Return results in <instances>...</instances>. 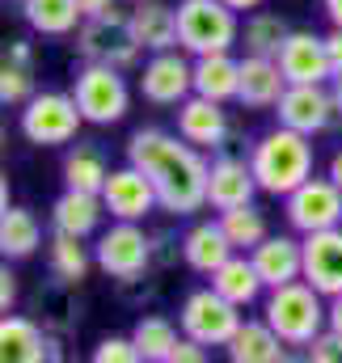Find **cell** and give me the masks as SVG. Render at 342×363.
Listing matches in <instances>:
<instances>
[{
	"mask_svg": "<svg viewBox=\"0 0 342 363\" xmlns=\"http://www.w3.org/2000/svg\"><path fill=\"white\" fill-rule=\"evenodd\" d=\"M127 161L157 186L161 211L170 216H199L207 207V174L211 161L203 148L186 144L177 131H161V127H140L127 140Z\"/></svg>",
	"mask_w": 342,
	"mask_h": 363,
	"instance_id": "1",
	"label": "cell"
},
{
	"mask_svg": "<svg viewBox=\"0 0 342 363\" xmlns=\"http://www.w3.org/2000/svg\"><path fill=\"white\" fill-rule=\"evenodd\" d=\"M313 135H300L292 127H275L266 135H258V144L250 148V165L262 194L287 199L304 178H313Z\"/></svg>",
	"mask_w": 342,
	"mask_h": 363,
	"instance_id": "2",
	"label": "cell"
},
{
	"mask_svg": "<svg viewBox=\"0 0 342 363\" xmlns=\"http://www.w3.org/2000/svg\"><path fill=\"white\" fill-rule=\"evenodd\" d=\"M326 313H330V300H326L309 279L270 287V296H266V304H262V317L270 321V330H275L287 347H309V342L326 330Z\"/></svg>",
	"mask_w": 342,
	"mask_h": 363,
	"instance_id": "3",
	"label": "cell"
},
{
	"mask_svg": "<svg viewBox=\"0 0 342 363\" xmlns=\"http://www.w3.org/2000/svg\"><path fill=\"white\" fill-rule=\"evenodd\" d=\"M77 55L85 64H110V68H136L144 47L131 30V13L123 9H101L77 26Z\"/></svg>",
	"mask_w": 342,
	"mask_h": 363,
	"instance_id": "4",
	"label": "cell"
},
{
	"mask_svg": "<svg viewBox=\"0 0 342 363\" xmlns=\"http://www.w3.org/2000/svg\"><path fill=\"white\" fill-rule=\"evenodd\" d=\"M241 13L224 0H182L177 4V47L186 55H216L241 43Z\"/></svg>",
	"mask_w": 342,
	"mask_h": 363,
	"instance_id": "5",
	"label": "cell"
},
{
	"mask_svg": "<svg viewBox=\"0 0 342 363\" xmlns=\"http://www.w3.org/2000/svg\"><path fill=\"white\" fill-rule=\"evenodd\" d=\"M93 262L101 274H110L118 283H140V274H148V267L157 262L153 237L140 228V220H114L106 233H97Z\"/></svg>",
	"mask_w": 342,
	"mask_h": 363,
	"instance_id": "6",
	"label": "cell"
},
{
	"mask_svg": "<svg viewBox=\"0 0 342 363\" xmlns=\"http://www.w3.org/2000/svg\"><path fill=\"white\" fill-rule=\"evenodd\" d=\"M72 97H77L85 123H93V127H114L131 110V89L123 81V68H110V64H85L72 77Z\"/></svg>",
	"mask_w": 342,
	"mask_h": 363,
	"instance_id": "7",
	"label": "cell"
},
{
	"mask_svg": "<svg viewBox=\"0 0 342 363\" xmlns=\"http://www.w3.org/2000/svg\"><path fill=\"white\" fill-rule=\"evenodd\" d=\"M85 114L72 93H34L21 106V135L34 148H64L77 140Z\"/></svg>",
	"mask_w": 342,
	"mask_h": 363,
	"instance_id": "8",
	"label": "cell"
},
{
	"mask_svg": "<svg viewBox=\"0 0 342 363\" xmlns=\"http://www.w3.org/2000/svg\"><path fill=\"white\" fill-rule=\"evenodd\" d=\"M241 321H246L241 308H237L228 296H220L216 287L190 291V296L182 300V308H177L182 334L194 338V342H203V347H228L233 334L241 330Z\"/></svg>",
	"mask_w": 342,
	"mask_h": 363,
	"instance_id": "9",
	"label": "cell"
},
{
	"mask_svg": "<svg viewBox=\"0 0 342 363\" xmlns=\"http://www.w3.org/2000/svg\"><path fill=\"white\" fill-rule=\"evenodd\" d=\"M283 216L287 224L309 237V233H321V228H338L342 224V186L330 174L326 178H304L287 199H283Z\"/></svg>",
	"mask_w": 342,
	"mask_h": 363,
	"instance_id": "10",
	"label": "cell"
},
{
	"mask_svg": "<svg viewBox=\"0 0 342 363\" xmlns=\"http://www.w3.org/2000/svg\"><path fill=\"white\" fill-rule=\"evenodd\" d=\"M140 93L153 106H182L194 93V55L186 60L182 47L173 51H153L144 72H140Z\"/></svg>",
	"mask_w": 342,
	"mask_h": 363,
	"instance_id": "11",
	"label": "cell"
},
{
	"mask_svg": "<svg viewBox=\"0 0 342 363\" xmlns=\"http://www.w3.org/2000/svg\"><path fill=\"white\" fill-rule=\"evenodd\" d=\"M279 68L287 77V85H330L334 81V64L326 51V34L313 30H292L279 47Z\"/></svg>",
	"mask_w": 342,
	"mask_h": 363,
	"instance_id": "12",
	"label": "cell"
},
{
	"mask_svg": "<svg viewBox=\"0 0 342 363\" xmlns=\"http://www.w3.org/2000/svg\"><path fill=\"white\" fill-rule=\"evenodd\" d=\"M334 114H338V106H334L330 85H287L275 106V118L300 135H321L334 123Z\"/></svg>",
	"mask_w": 342,
	"mask_h": 363,
	"instance_id": "13",
	"label": "cell"
},
{
	"mask_svg": "<svg viewBox=\"0 0 342 363\" xmlns=\"http://www.w3.org/2000/svg\"><path fill=\"white\" fill-rule=\"evenodd\" d=\"M101 203L110 220H148L153 211H161L157 186L144 178L131 161L123 169H110V178L101 186Z\"/></svg>",
	"mask_w": 342,
	"mask_h": 363,
	"instance_id": "14",
	"label": "cell"
},
{
	"mask_svg": "<svg viewBox=\"0 0 342 363\" xmlns=\"http://www.w3.org/2000/svg\"><path fill=\"white\" fill-rule=\"evenodd\" d=\"M177 135L203 152H220L224 140H228V110L224 101H211V97H199L190 93L182 106H177Z\"/></svg>",
	"mask_w": 342,
	"mask_h": 363,
	"instance_id": "15",
	"label": "cell"
},
{
	"mask_svg": "<svg viewBox=\"0 0 342 363\" xmlns=\"http://www.w3.org/2000/svg\"><path fill=\"white\" fill-rule=\"evenodd\" d=\"M258 194V178L250 157H228L220 152L211 161V174H207V207L211 211H228V207H246L254 203Z\"/></svg>",
	"mask_w": 342,
	"mask_h": 363,
	"instance_id": "16",
	"label": "cell"
},
{
	"mask_svg": "<svg viewBox=\"0 0 342 363\" xmlns=\"http://www.w3.org/2000/svg\"><path fill=\"white\" fill-rule=\"evenodd\" d=\"M250 258H254L266 291L304 279V241H296V237H287V233H266L254 250H250Z\"/></svg>",
	"mask_w": 342,
	"mask_h": 363,
	"instance_id": "17",
	"label": "cell"
},
{
	"mask_svg": "<svg viewBox=\"0 0 342 363\" xmlns=\"http://www.w3.org/2000/svg\"><path fill=\"white\" fill-rule=\"evenodd\" d=\"M304 279L326 300L342 291V224L304 237Z\"/></svg>",
	"mask_w": 342,
	"mask_h": 363,
	"instance_id": "18",
	"label": "cell"
},
{
	"mask_svg": "<svg viewBox=\"0 0 342 363\" xmlns=\"http://www.w3.org/2000/svg\"><path fill=\"white\" fill-rule=\"evenodd\" d=\"M0 363H51V330L34 317H0Z\"/></svg>",
	"mask_w": 342,
	"mask_h": 363,
	"instance_id": "19",
	"label": "cell"
},
{
	"mask_svg": "<svg viewBox=\"0 0 342 363\" xmlns=\"http://www.w3.org/2000/svg\"><path fill=\"white\" fill-rule=\"evenodd\" d=\"M233 254H237V250H233V241H228L220 216H216V220H194V224L186 228V237H182V262L194 274H211L216 267H224Z\"/></svg>",
	"mask_w": 342,
	"mask_h": 363,
	"instance_id": "20",
	"label": "cell"
},
{
	"mask_svg": "<svg viewBox=\"0 0 342 363\" xmlns=\"http://www.w3.org/2000/svg\"><path fill=\"white\" fill-rule=\"evenodd\" d=\"M287 89V77L279 68V60L270 55H246L241 60V89H237V101L246 110H275L279 97Z\"/></svg>",
	"mask_w": 342,
	"mask_h": 363,
	"instance_id": "21",
	"label": "cell"
},
{
	"mask_svg": "<svg viewBox=\"0 0 342 363\" xmlns=\"http://www.w3.org/2000/svg\"><path fill=\"white\" fill-rule=\"evenodd\" d=\"M101 216H106L101 194L72 190V186H64V194L51 203V228L55 233H68V237H81V241H89L101 228Z\"/></svg>",
	"mask_w": 342,
	"mask_h": 363,
	"instance_id": "22",
	"label": "cell"
},
{
	"mask_svg": "<svg viewBox=\"0 0 342 363\" xmlns=\"http://www.w3.org/2000/svg\"><path fill=\"white\" fill-rule=\"evenodd\" d=\"M34 47L13 38L9 47H0V106H26L34 97Z\"/></svg>",
	"mask_w": 342,
	"mask_h": 363,
	"instance_id": "23",
	"label": "cell"
},
{
	"mask_svg": "<svg viewBox=\"0 0 342 363\" xmlns=\"http://www.w3.org/2000/svg\"><path fill=\"white\" fill-rule=\"evenodd\" d=\"M241 89V60H233V51H216V55H194V93L211 97V101H237Z\"/></svg>",
	"mask_w": 342,
	"mask_h": 363,
	"instance_id": "24",
	"label": "cell"
},
{
	"mask_svg": "<svg viewBox=\"0 0 342 363\" xmlns=\"http://www.w3.org/2000/svg\"><path fill=\"white\" fill-rule=\"evenodd\" d=\"M131 30L140 38V47L153 51H173L177 47V4L165 0H144L131 9Z\"/></svg>",
	"mask_w": 342,
	"mask_h": 363,
	"instance_id": "25",
	"label": "cell"
},
{
	"mask_svg": "<svg viewBox=\"0 0 342 363\" xmlns=\"http://www.w3.org/2000/svg\"><path fill=\"white\" fill-rule=\"evenodd\" d=\"M233 363H283L287 359V342L270 330V321H241V330L233 334V342L224 347Z\"/></svg>",
	"mask_w": 342,
	"mask_h": 363,
	"instance_id": "26",
	"label": "cell"
},
{
	"mask_svg": "<svg viewBox=\"0 0 342 363\" xmlns=\"http://www.w3.org/2000/svg\"><path fill=\"white\" fill-rule=\"evenodd\" d=\"M207 279H211V287H216L220 296H228L237 308H250V304H258V296L266 291V283H262V274H258L254 258H250V254H241V250H237L224 267H216Z\"/></svg>",
	"mask_w": 342,
	"mask_h": 363,
	"instance_id": "27",
	"label": "cell"
},
{
	"mask_svg": "<svg viewBox=\"0 0 342 363\" xmlns=\"http://www.w3.org/2000/svg\"><path fill=\"white\" fill-rule=\"evenodd\" d=\"M43 245V224L30 207H9L0 216V258L9 262H21V258H34Z\"/></svg>",
	"mask_w": 342,
	"mask_h": 363,
	"instance_id": "28",
	"label": "cell"
},
{
	"mask_svg": "<svg viewBox=\"0 0 342 363\" xmlns=\"http://www.w3.org/2000/svg\"><path fill=\"white\" fill-rule=\"evenodd\" d=\"M21 17L34 34H47V38L77 34V26L85 21L77 0H21Z\"/></svg>",
	"mask_w": 342,
	"mask_h": 363,
	"instance_id": "29",
	"label": "cell"
},
{
	"mask_svg": "<svg viewBox=\"0 0 342 363\" xmlns=\"http://www.w3.org/2000/svg\"><path fill=\"white\" fill-rule=\"evenodd\" d=\"M60 174H64V186H72V190L101 194V186H106V178H110V165H106L101 148H93V144H77V148L64 152Z\"/></svg>",
	"mask_w": 342,
	"mask_h": 363,
	"instance_id": "30",
	"label": "cell"
},
{
	"mask_svg": "<svg viewBox=\"0 0 342 363\" xmlns=\"http://www.w3.org/2000/svg\"><path fill=\"white\" fill-rule=\"evenodd\" d=\"M182 325H173L170 317H140L136 321V330H131V342H136V351H140V359L144 363H170L173 359V347L182 342V334H177Z\"/></svg>",
	"mask_w": 342,
	"mask_h": 363,
	"instance_id": "31",
	"label": "cell"
},
{
	"mask_svg": "<svg viewBox=\"0 0 342 363\" xmlns=\"http://www.w3.org/2000/svg\"><path fill=\"white\" fill-rule=\"evenodd\" d=\"M287 34H292V30H287V21H283L279 13L254 9V13L246 17V26H241V47H246V55H270V60H275Z\"/></svg>",
	"mask_w": 342,
	"mask_h": 363,
	"instance_id": "32",
	"label": "cell"
},
{
	"mask_svg": "<svg viewBox=\"0 0 342 363\" xmlns=\"http://www.w3.org/2000/svg\"><path fill=\"white\" fill-rule=\"evenodd\" d=\"M51 250H47V262H51V279H60V283H72V287H81V279L89 274L93 267V258H89L85 241L81 237H68V233H55L51 241H47Z\"/></svg>",
	"mask_w": 342,
	"mask_h": 363,
	"instance_id": "33",
	"label": "cell"
},
{
	"mask_svg": "<svg viewBox=\"0 0 342 363\" xmlns=\"http://www.w3.org/2000/svg\"><path fill=\"white\" fill-rule=\"evenodd\" d=\"M72 291H77V287H72V283H60V279H55V287H38V308H47V313H38V317H43V325H47L51 334H64V330H72V325L81 321V304H77Z\"/></svg>",
	"mask_w": 342,
	"mask_h": 363,
	"instance_id": "34",
	"label": "cell"
},
{
	"mask_svg": "<svg viewBox=\"0 0 342 363\" xmlns=\"http://www.w3.org/2000/svg\"><path fill=\"white\" fill-rule=\"evenodd\" d=\"M216 216H220V224H224L233 250H241V254H250L258 241L270 233V228H266V216L258 211L254 203H246V207H228V211H216Z\"/></svg>",
	"mask_w": 342,
	"mask_h": 363,
	"instance_id": "35",
	"label": "cell"
},
{
	"mask_svg": "<svg viewBox=\"0 0 342 363\" xmlns=\"http://www.w3.org/2000/svg\"><path fill=\"white\" fill-rule=\"evenodd\" d=\"M93 363H140V351L131 338H114L106 334L97 347H93Z\"/></svg>",
	"mask_w": 342,
	"mask_h": 363,
	"instance_id": "36",
	"label": "cell"
},
{
	"mask_svg": "<svg viewBox=\"0 0 342 363\" xmlns=\"http://www.w3.org/2000/svg\"><path fill=\"white\" fill-rule=\"evenodd\" d=\"M304 355L313 363H342V334H334V330L326 325V330L304 347Z\"/></svg>",
	"mask_w": 342,
	"mask_h": 363,
	"instance_id": "37",
	"label": "cell"
},
{
	"mask_svg": "<svg viewBox=\"0 0 342 363\" xmlns=\"http://www.w3.org/2000/svg\"><path fill=\"white\" fill-rule=\"evenodd\" d=\"M17 274L9 271V262H0V317L4 313H13V304H17Z\"/></svg>",
	"mask_w": 342,
	"mask_h": 363,
	"instance_id": "38",
	"label": "cell"
},
{
	"mask_svg": "<svg viewBox=\"0 0 342 363\" xmlns=\"http://www.w3.org/2000/svg\"><path fill=\"white\" fill-rule=\"evenodd\" d=\"M203 359H207V347L182 334V342L173 347V359H170V363H203Z\"/></svg>",
	"mask_w": 342,
	"mask_h": 363,
	"instance_id": "39",
	"label": "cell"
},
{
	"mask_svg": "<svg viewBox=\"0 0 342 363\" xmlns=\"http://www.w3.org/2000/svg\"><path fill=\"white\" fill-rule=\"evenodd\" d=\"M326 51H330V64H334V72H342V26H334V30L326 34Z\"/></svg>",
	"mask_w": 342,
	"mask_h": 363,
	"instance_id": "40",
	"label": "cell"
},
{
	"mask_svg": "<svg viewBox=\"0 0 342 363\" xmlns=\"http://www.w3.org/2000/svg\"><path fill=\"white\" fill-rule=\"evenodd\" d=\"M326 325H330L334 334H342V291H338V296H330V313H326Z\"/></svg>",
	"mask_w": 342,
	"mask_h": 363,
	"instance_id": "41",
	"label": "cell"
},
{
	"mask_svg": "<svg viewBox=\"0 0 342 363\" xmlns=\"http://www.w3.org/2000/svg\"><path fill=\"white\" fill-rule=\"evenodd\" d=\"M77 4H81V13H85V17H93V13H101V9H110L114 0H77Z\"/></svg>",
	"mask_w": 342,
	"mask_h": 363,
	"instance_id": "42",
	"label": "cell"
},
{
	"mask_svg": "<svg viewBox=\"0 0 342 363\" xmlns=\"http://www.w3.org/2000/svg\"><path fill=\"white\" fill-rule=\"evenodd\" d=\"M228 9H237V13H254V9H262L266 0H224Z\"/></svg>",
	"mask_w": 342,
	"mask_h": 363,
	"instance_id": "43",
	"label": "cell"
},
{
	"mask_svg": "<svg viewBox=\"0 0 342 363\" xmlns=\"http://www.w3.org/2000/svg\"><path fill=\"white\" fill-rule=\"evenodd\" d=\"M9 207H13V203H9V174L0 169V216H4Z\"/></svg>",
	"mask_w": 342,
	"mask_h": 363,
	"instance_id": "44",
	"label": "cell"
},
{
	"mask_svg": "<svg viewBox=\"0 0 342 363\" xmlns=\"http://www.w3.org/2000/svg\"><path fill=\"white\" fill-rule=\"evenodd\" d=\"M326 174H330V178H334V182L342 186V148L334 152V157H330V169H326Z\"/></svg>",
	"mask_w": 342,
	"mask_h": 363,
	"instance_id": "45",
	"label": "cell"
},
{
	"mask_svg": "<svg viewBox=\"0 0 342 363\" xmlns=\"http://www.w3.org/2000/svg\"><path fill=\"white\" fill-rule=\"evenodd\" d=\"M326 13H330L334 26H342V0H326Z\"/></svg>",
	"mask_w": 342,
	"mask_h": 363,
	"instance_id": "46",
	"label": "cell"
},
{
	"mask_svg": "<svg viewBox=\"0 0 342 363\" xmlns=\"http://www.w3.org/2000/svg\"><path fill=\"white\" fill-rule=\"evenodd\" d=\"M330 93H334V106H338V114H342V72H334V81H330Z\"/></svg>",
	"mask_w": 342,
	"mask_h": 363,
	"instance_id": "47",
	"label": "cell"
},
{
	"mask_svg": "<svg viewBox=\"0 0 342 363\" xmlns=\"http://www.w3.org/2000/svg\"><path fill=\"white\" fill-rule=\"evenodd\" d=\"M0 148H4V118H0Z\"/></svg>",
	"mask_w": 342,
	"mask_h": 363,
	"instance_id": "48",
	"label": "cell"
},
{
	"mask_svg": "<svg viewBox=\"0 0 342 363\" xmlns=\"http://www.w3.org/2000/svg\"><path fill=\"white\" fill-rule=\"evenodd\" d=\"M127 4H144V0H127Z\"/></svg>",
	"mask_w": 342,
	"mask_h": 363,
	"instance_id": "49",
	"label": "cell"
},
{
	"mask_svg": "<svg viewBox=\"0 0 342 363\" xmlns=\"http://www.w3.org/2000/svg\"><path fill=\"white\" fill-rule=\"evenodd\" d=\"M17 4H21V0H17Z\"/></svg>",
	"mask_w": 342,
	"mask_h": 363,
	"instance_id": "50",
	"label": "cell"
}]
</instances>
